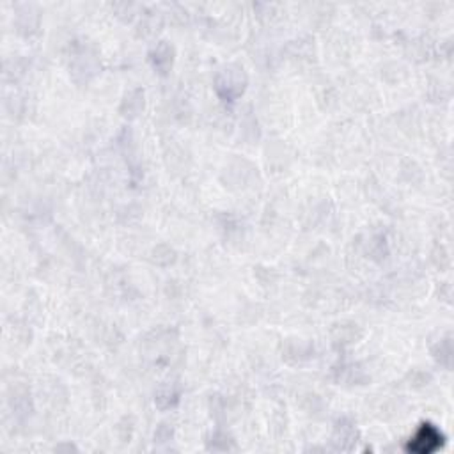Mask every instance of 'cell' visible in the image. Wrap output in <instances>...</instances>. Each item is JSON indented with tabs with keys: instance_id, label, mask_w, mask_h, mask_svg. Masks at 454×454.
<instances>
[{
	"instance_id": "obj_1",
	"label": "cell",
	"mask_w": 454,
	"mask_h": 454,
	"mask_svg": "<svg viewBox=\"0 0 454 454\" xmlns=\"http://www.w3.org/2000/svg\"><path fill=\"white\" fill-rule=\"evenodd\" d=\"M444 440H446V437L442 435L437 426L424 422V424L419 426L415 435L408 440L407 449L415 454H429L440 449L444 446Z\"/></svg>"
},
{
	"instance_id": "obj_2",
	"label": "cell",
	"mask_w": 454,
	"mask_h": 454,
	"mask_svg": "<svg viewBox=\"0 0 454 454\" xmlns=\"http://www.w3.org/2000/svg\"><path fill=\"white\" fill-rule=\"evenodd\" d=\"M357 438H358V431L357 428H355L354 422L346 421V419H340V421L337 422L332 437L336 449L349 451L355 444H357Z\"/></svg>"
},
{
	"instance_id": "obj_3",
	"label": "cell",
	"mask_w": 454,
	"mask_h": 454,
	"mask_svg": "<svg viewBox=\"0 0 454 454\" xmlns=\"http://www.w3.org/2000/svg\"><path fill=\"white\" fill-rule=\"evenodd\" d=\"M241 72H244V69H231V67H227V69H224V72L220 73L219 78H217V87L226 84L227 93L224 98H227V100L233 101L235 98H238L241 93H244L241 89H238L233 85V84H236V85H240V87H245V78H244V73Z\"/></svg>"
},
{
	"instance_id": "obj_4",
	"label": "cell",
	"mask_w": 454,
	"mask_h": 454,
	"mask_svg": "<svg viewBox=\"0 0 454 454\" xmlns=\"http://www.w3.org/2000/svg\"><path fill=\"white\" fill-rule=\"evenodd\" d=\"M153 55H158V59H151L155 69H158L160 73H167V69L173 64V50L167 45H160Z\"/></svg>"
},
{
	"instance_id": "obj_5",
	"label": "cell",
	"mask_w": 454,
	"mask_h": 454,
	"mask_svg": "<svg viewBox=\"0 0 454 454\" xmlns=\"http://www.w3.org/2000/svg\"><path fill=\"white\" fill-rule=\"evenodd\" d=\"M206 446L210 451H231L235 449V442L224 431H217V433H213L211 440H208Z\"/></svg>"
}]
</instances>
